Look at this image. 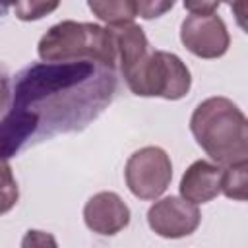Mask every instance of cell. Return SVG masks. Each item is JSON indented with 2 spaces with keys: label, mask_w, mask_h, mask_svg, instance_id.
Returning <instances> with one entry per match:
<instances>
[{
  "label": "cell",
  "mask_w": 248,
  "mask_h": 248,
  "mask_svg": "<svg viewBox=\"0 0 248 248\" xmlns=\"http://www.w3.org/2000/svg\"><path fill=\"white\" fill-rule=\"evenodd\" d=\"M190 132L217 165L248 161V120L227 97L202 101L190 116Z\"/></svg>",
  "instance_id": "obj_1"
},
{
  "label": "cell",
  "mask_w": 248,
  "mask_h": 248,
  "mask_svg": "<svg viewBox=\"0 0 248 248\" xmlns=\"http://www.w3.org/2000/svg\"><path fill=\"white\" fill-rule=\"evenodd\" d=\"M37 54L46 64H68L70 60H95L103 66H116L114 35L108 27L97 23L60 21L52 25L39 41Z\"/></svg>",
  "instance_id": "obj_2"
},
{
  "label": "cell",
  "mask_w": 248,
  "mask_h": 248,
  "mask_svg": "<svg viewBox=\"0 0 248 248\" xmlns=\"http://www.w3.org/2000/svg\"><path fill=\"white\" fill-rule=\"evenodd\" d=\"M126 85L138 97H163L167 101H178L188 95L192 76L180 56L167 50H151L140 72Z\"/></svg>",
  "instance_id": "obj_3"
},
{
  "label": "cell",
  "mask_w": 248,
  "mask_h": 248,
  "mask_svg": "<svg viewBox=\"0 0 248 248\" xmlns=\"http://www.w3.org/2000/svg\"><path fill=\"white\" fill-rule=\"evenodd\" d=\"M128 190L140 200H157L172 180V163L165 149L147 145L134 151L124 167Z\"/></svg>",
  "instance_id": "obj_4"
},
{
  "label": "cell",
  "mask_w": 248,
  "mask_h": 248,
  "mask_svg": "<svg viewBox=\"0 0 248 248\" xmlns=\"http://www.w3.org/2000/svg\"><path fill=\"white\" fill-rule=\"evenodd\" d=\"M180 41L198 58H219L229 50L231 37L225 21L211 14H188L180 25Z\"/></svg>",
  "instance_id": "obj_5"
},
{
  "label": "cell",
  "mask_w": 248,
  "mask_h": 248,
  "mask_svg": "<svg viewBox=\"0 0 248 248\" xmlns=\"http://www.w3.org/2000/svg\"><path fill=\"white\" fill-rule=\"evenodd\" d=\"M200 221L202 213L198 205L180 196H167L147 209L149 229L163 238H184L200 227Z\"/></svg>",
  "instance_id": "obj_6"
},
{
  "label": "cell",
  "mask_w": 248,
  "mask_h": 248,
  "mask_svg": "<svg viewBox=\"0 0 248 248\" xmlns=\"http://www.w3.org/2000/svg\"><path fill=\"white\" fill-rule=\"evenodd\" d=\"M83 221L89 231L101 236H112L128 227L130 207L116 192H99L87 200Z\"/></svg>",
  "instance_id": "obj_7"
},
{
  "label": "cell",
  "mask_w": 248,
  "mask_h": 248,
  "mask_svg": "<svg viewBox=\"0 0 248 248\" xmlns=\"http://www.w3.org/2000/svg\"><path fill=\"white\" fill-rule=\"evenodd\" d=\"M223 169L215 163L198 159L180 178V198L190 203H207L221 194Z\"/></svg>",
  "instance_id": "obj_8"
},
{
  "label": "cell",
  "mask_w": 248,
  "mask_h": 248,
  "mask_svg": "<svg viewBox=\"0 0 248 248\" xmlns=\"http://www.w3.org/2000/svg\"><path fill=\"white\" fill-rule=\"evenodd\" d=\"M39 116L31 110L14 108L4 122H0V159H8L19 145L25 141L29 134H33Z\"/></svg>",
  "instance_id": "obj_9"
},
{
  "label": "cell",
  "mask_w": 248,
  "mask_h": 248,
  "mask_svg": "<svg viewBox=\"0 0 248 248\" xmlns=\"http://www.w3.org/2000/svg\"><path fill=\"white\" fill-rule=\"evenodd\" d=\"M87 8L110 27H120L126 23H134L138 17L134 0H118V2H87Z\"/></svg>",
  "instance_id": "obj_10"
},
{
  "label": "cell",
  "mask_w": 248,
  "mask_h": 248,
  "mask_svg": "<svg viewBox=\"0 0 248 248\" xmlns=\"http://www.w3.org/2000/svg\"><path fill=\"white\" fill-rule=\"evenodd\" d=\"M246 186H248V161L244 163H236V165H229L227 169H223V176H221V192L236 202H244L246 200Z\"/></svg>",
  "instance_id": "obj_11"
},
{
  "label": "cell",
  "mask_w": 248,
  "mask_h": 248,
  "mask_svg": "<svg viewBox=\"0 0 248 248\" xmlns=\"http://www.w3.org/2000/svg\"><path fill=\"white\" fill-rule=\"evenodd\" d=\"M19 200V188L12 167L6 159H0V215L8 213Z\"/></svg>",
  "instance_id": "obj_12"
},
{
  "label": "cell",
  "mask_w": 248,
  "mask_h": 248,
  "mask_svg": "<svg viewBox=\"0 0 248 248\" xmlns=\"http://www.w3.org/2000/svg\"><path fill=\"white\" fill-rule=\"evenodd\" d=\"M56 8H58V2H52V4H45V2H21V4H16L14 6V12H16V16L21 21H33V19H41L43 16L54 12Z\"/></svg>",
  "instance_id": "obj_13"
},
{
  "label": "cell",
  "mask_w": 248,
  "mask_h": 248,
  "mask_svg": "<svg viewBox=\"0 0 248 248\" xmlns=\"http://www.w3.org/2000/svg\"><path fill=\"white\" fill-rule=\"evenodd\" d=\"M19 248H58L56 238L46 232V231H39V229H29L23 238H21V246Z\"/></svg>",
  "instance_id": "obj_14"
},
{
  "label": "cell",
  "mask_w": 248,
  "mask_h": 248,
  "mask_svg": "<svg viewBox=\"0 0 248 248\" xmlns=\"http://www.w3.org/2000/svg\"><path fill=\"white\" fill-rule=\"evenodd\" d=\"M172 6H174V2H136L138 16H141L143 19L159 17L165 12H169Z\"/></svg>",
  "instance_id": "obj_15"
},
{
  "label": "cell",
  "mask_w": 248,
  "mask_h": 248,
  "mask_svg": "<svg viewBox=\"0 0 248 248\" xmlns=\"http://www.w3.org/2000/svg\"><path fill=\"white\" fill-rule=\"evenodd\" d=\"M184 8L190 14H211L217 12L219 2H184Z\"/></svg>",
  "instance_id": "obj_16"
},
{
  "label": "cell",
  "mask_w": 248,
  "mask_h": 248,
  "mask_svg": "<svg viewBox=\"0 0 248 248\" xmlns=\"http://www.w3.org/2000/svg\"><path fill=\"white\" fill-rule=\"evenodd\" d=\"M8 95H10V87H8V78L4 72H0V110L6 107L8 103Z\"/></svg>",
  "instance_id": "obj_17"
}]
</instances>
